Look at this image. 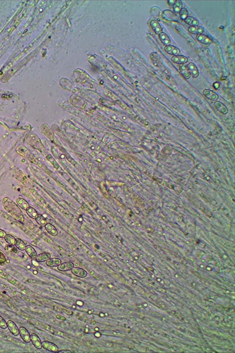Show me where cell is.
Segmentation results:
<instances>
[{"mask_svg": "<svg viewBox=\"0 0 235 353\" xmlns=\"http://www.w3.org/2000/svg\"><path fill=\"white\" fill-rule=\"evenodd\" d=\"M31 341L32 342L34 346L37 349H41L42 348V341L41 339L38 336L37 334L35 333H32L31 335Z\"/></svg>", "mask_w": 235, "mask_h": 353, "instance_id": "4", "label": "cell"}, {"mask_svg": "<svg viewBox=\"0 0 235 353\" xmlns=\"http://www.w3.org/2000/svg\"><path fill=\"white\" fill-rule=\"evenodd\" d=\"M185 21L186 23H187L188 25H191V27H194V26H198L199 23L198 21V20L197 19H196L195 18L193 17H188L185 20Z\"/></svg>", "mask_w": 235, "mask_h": 353, "instance_id": "22", "label": "cell"}, {"mask_svg": "<svg viewBox=\"0 0 235 353\" xmlns=\"http://www.w3.org/2000/svg\"><path fill=\"white\" fill-rule=\"evenodd\" d=\"M173 8L174 12L176 14H179L181 10L183 8L182 7V2L181 1H176L174 4H173Z\"/></svg>", "mask_w": 235, "mask_h": 353, "instance_id": "23", "label": "cell"}, {"mask_svg": "<svg viewBox=\"0 0 235 353\" xmlns=\"http://www.w3.org/2000/svg\"><path fill=\"white\" fill-rule=\"evenodd\" d=\"M94 335H95L96 337H100V336H101V334H100L99 333H98V332H96V333H95L94 334Z\"/></svg>", "mask_w": 235, "mask_h": 353, "instance_id": "39", "label": "cell"}, {"mask_svg": "<svg viewBox=\"0 0 235 353\" xmlns=\"http://www.w3.org/2000/svg\"><path fill=\"white\" fill-rule=\"evenodd\" d=\"M37 273H37V271H34V274H37Z\"/></svg>", "mask_w": 235, "mask_h": 353, "instance_id": "41", "label": "cell"}, {"mask_svg": "<svg viewBox=\"0 0 235 353\" xmlns=\"http://www.w3.org/2000/svg\"><path fill=\"white\" fill-rule=\"evenodd\" d=\"M7 234L3 230L0 229V238H4Z\"/></svg>", "mask_w": 235, "mask_h": 353, "instance_id": "35", "label": "cell"}, {"mask_svg": "<svg viewBox=\"0 0 235 353\" xmlns=\"http://www.w3.org/2000/svg\"><path fill=\"white\" fill-rule=\"evenodd\" d=\"M188 31L190 33L196 35H201L204 32V28L201 26H194L190 27L188 28Z\"/></svg>", "mask_w": 235, "mask_h": 353, "instance_id": "14", "label": "cell"}, {"mask_svg": "<svg viewBox=\"0 0 235 353\" xmlns=\"http://www.w3.org/2000/svg\"><path fill=\"white\" fill-rule=\"evenodd\" d=\"M25 250L27 254L31 258H35L37 256V253L36 251L31 246H26Z\"/></svg>", "mask_w": 235, "mask_h": 353, "instance_id": "21", "label": "cell"}, {"mask_svg": "<svg viewBox=\"0 0 235 353\" xmlns=\"http://www.w3.org/2000/svg\"><path fill=\"white\" fill-rule=\"evenodd\" d=\"M71 272L74 275L80 277V278H85L88 275L87 272L85 270L81 268H78V267H74L71 269Z\"/></svg>", "mask_w": 235, "mask_h": 353, "instance_id": "5", "label": "cell"}, {"mask_svg": "<svg viewBox=\"0 0 235 353\" xmlns=\"http://www.w3.org/2000/svg\"><path fill=\"white\" fill-rule=\"evenodd\" d=\"M159 37L160 41L162 42V43L164 45H165V47L170 45L171 40H170L169 37L165 32H162L160 34H159Z\"/></svg>", "mask_w": 235, "mask_h": 353, "instance_id": "12", "label": "cell"}, {"mask_svg": "<svg viewBox=\"0 0 235 353\" xmlns=\"http://www.w3.org/2000/svg\"><path fill=\"white\" fill-rule=\"evenodd\" d=\"M6 261V258L4 257V256L0 253V263H4Z\"/></svg>", "mask_w": 235, "mask_h": 353, "instance_id": "34", "label": "cell"}, {"mask_svg": "<svg viewBox=\"0 0 235 353\" xmlns=\"http://www.w3.org/2000/svg\"><path fill=\"white\" fill-rule=\"evenodd\" d=\"M26 211H27V213L28 215L30 217H31L32 218H33V219H35L37 217L38 215V213H37V212L36 211V210L34 208H33L32 207H29L26 210Z\"/></svg>", "mask_w": 235, "mask_h": 353, "instance_id": "24", "label": "cell"}, {"mask_svg": "<svg viewBox=\"0 0 235 353\" xmlns=\"http://www.w3.org/2000/svg\"><path fill=\"white\" fill-rule=\"evenodd\" d=\"M56 317L58 318H59V319H61V320H65V318L64 317H62L61 316H60V315H57Z\"/></svg>", "mask_w": 235, "mask_h": 353, "instance_id": "38", "label": "cell"}, {"mask_svg": "<svg viewBox=\"0 0 235 353\" xmlns=\"http://www.w3.org/2000/svg\"><path fill=\"white\" fill-rule=\"evenodd\" d=\"M213 87H215V88L216 90H219V89H220V83H219L216 82V83H215L213 84Z\"/></svg>", "mask_w": 235, "mask_h": 353, "instance_id": "33", "label": "cell"}, {"mask_svg": "<svg viewBox=\"0 0 235 353\" xmlns=\"http://www.w3.org/2000/svg\"><path fill=\"white\" fill-rule=\"evenodd\" d=\"M196 40L199 41L200 42L204 44H210L212 43V40L206 35H203V34H201V35H198L196 36Z\"/></svg>", "mask_w": 235, "mask_h": 353, "instance_id": "17", "label": "cell"}, {"mask_svg": "<svg viewBox=\"0 0 235 353\" xmlns=\"http://www.w3.org/2000/svg\"><path fill=\"white\" fill-rule=\"evenodd\" d=\"M44 227H45L46 230L48 232V233H49L51 235H52V236H56L58 234V231H57V229L55 228V227L53 225H52L51 224H49V223H47Z\"/></svg>", "mask_w": 235, "mask_h": 353, "instance_id": "19", "label": "cell"}, {"mask_svg": "<svg viewBox=\"0 0 235 353\" xmlns=\"http://www.w3.org/2000/svg\"><path fill=\"white\" fill-rule=\"evenodd\" d=\"M7 327L10 331L15 336L19 335V328L17 327L15 323L13 321H8L7 322Z\"/></svg>", "mask_w": 235, "mask_h": 353, "instance_id": "8", "label": "cell"}, {"mask_svg": "<svg viewBox=\"0 0 235 353\" xmlns=\"http://www.w3.org/2000/svg\"><path fill=\"white\" fill-rule=\"evenodd\" d=\"M50 258H51L50 254L47 253H41L39 255H37V256L35 258V260L38 263H42V262L46 261L47 260L50 259Z\"/></svg>", "mask_w": 235, "mask_h": 353, "instance_id": "16", "label": "cell"}, {"mask_svg": "<svg viewBox=\"0 0 235 353\" xmlns=\"http://www.w3.org/2000/svg\"><path fill=\"white\" fill-rule=\"evenodd\" d=\"M162 16L163 18L167 21H173L174 20V18L176 17L174 13H173L171 11L169 10L164 11L162 13Z\"/></svg>", "mask_w": 235, "mask_h": 353, "instance_id": "20", "label": "cell"}, {"mask_svg": "<svg viewBox=\"0 0 235 353\" xmlns=\"http://www.w3.org/2000/svg\"><path fill=\"white\" fill-rule=\"evenodd\" d=\"M150 25H151V27L152 28L153 31L156 34H160L161 32H162V28L160 24L157 21H156V20L151 21L150 23Z\"/></svg>", "mask_w": 235, "mask_h": 353, "instance_id": "11", "label": "cell"}, {"mask_svg": "<svg viewBox=\"0 0 235 353\" xmlns=\"http://www.w3.org/2000/svg\"><path fill=\"white\" fill-rule=\"evenodd\" d=\"M42 348H44L45 349L51 351V352H56L57 351H58V346L56 344H55L54 343L51 342L50 341H42Z\"/></svg>", "mask_w": 235, "mask_h": 353, "instance_id": "1", "label": "cell"}, {"mask_svg": "<svg viewBox=\"0 0 235 353\" xmlns=\"http://www.w3.org/2000/svg\"><path fill=\"white\" fill-rule=\"evenodd\" d=\"M165 50L167 54L172 55L173 56L178 55L181 53V51L178 48L176 47L173 45H171L166 46L165 47Z\"/></svg>", "mask_w": 235, "mask_h": 353, "instance_id": "6", "label": "cell"}, {"mask_svg": "<svg viewBox=\"0 0 235 353\" xmlns=\"http://www.w3.org/2000/svg\"><path fill=\"white\" fill-rule=\"evenodd\" d=\"M189 71L190 73L191 76H192L193 78H197L199 76V70L196 67V66L193 63H190L188 64L187 66Z\"/></svg>", "mask_w": 235, "mask_h": 353, "instance_id": "7", "label": "cell"}, {"mask_svg": "<svg viewBox=\"0 0 235 353\" xmlns=\"http://www.w3.org/2000/svg\"><path fill=\"white\" fill-rule=\"evenodd\" d=\"M15 246L17 247V249H18L19 250H21V251H24L25 249L26 246L25 244V243L23 242V241H22L21 239H15Z\"/></svg>", "mask_w": 235, "mask_h": 353, "instance_id": "25", "label": "cell"}, {"mask_svg": "<svg viewBox=\"0 0 235 353\" xmlns=\"http://www.w3.org/2000/svg\"><path fill=\"white\" fill-rule=\"evenodd\" d=\"M19 334L25 342L29 343L31 341V335L25 327H21L19 328Z\"/></svg>", "mask_w": 235, "mask_h": 353, "instance_id": "2", "label": "cell"}, {"mask_svg": "<svg viewBox=\"0 0 235 353\" xmlns=\"http://www.w3.org/2000/svg\"><path fill=\"white\" fill-rule=\"evenodd\" d=\"M27 267L28 268H31V267H30V265H27Z\"/></svg>", "mask_w": 235, "mask_h": 353, "instance_id": "43", "label": "cell"}, {"mask_svg": "<svg viewBox=\"0 0 235 353\" xmlns=\"http://www.w3.org/2000/svg\"><path fill=\"white\" fill-rule=\"evenodd\" d=\"M56 352H58V353H71L72 351H71L70 350H68V349H63V350H60V351H57Z\"/></svg>", "mask_w": 235, "mask_h": 353, "instance_id": "32", "label": "cell"}, {"mask_svg": "<svg viewBox=\"0 0 235 353\" xmlns=\"http://www.w3.org/2000/svg\"><path fill=\"white\" fill-rule=\"evenodd\" d=\"M17 204L24 210H27L30 206L28 203L23 198H18L17 200Z\"/></svg>", "mask_w": 235, "mask_h": 353, "instance_id": "26", "label": "cell"}, {"mask_svg": "<svg viewBox=\"0 0 235 353\" xmlns=\"http://www.w3.org/2000/svg\"><path fill=\"white\" fill-rule=\"evenodd\" d=\"M61 264V260L58 258H50L46 261V265L48 267H58Z\"/></svg>", "mask_w": 235, "mask_h": 353, "instance_id": "13", "label": "cell"}, {"mask_svg": "<svg viewBox=\"0 0 235 353\" xmlns=\"http://www.w3.org/2000/svg\"><path fill=\"white\" fill-rule=\"evenodd\" d=\"M47 158H48V160L49 161H51V163H52V164L53 165V166L55 167V168H56V169H58L59 171H62V172H63V170H62V169L61 168L60 166L59 165L57 164V162H56L55 161V160H54V159H53V158L52 157V156H51V155H48V156H47Z\"/></svg>", "mask_w": 235, "mask_h": 353, "instance_id": "29", "label": "cell"}, {"mask_svg": "<svg viewBox=\"0 0 235 353\" xmlns=\"http://www.w3.org/2000/svg\"><path fill=\"white\" fill-rule=\"evenodd\" d=\"M179 70L181 74L185 79H189L191 77V74L187 66L185 64H181L179 66Z\"/></svg>", "mask_w": 235, "mask_h": 353, "instance_id": "15", "label": "cell"}, {"mask_svg": "<svg viewBox=\"0 0 235 353\" xmlns=\"http://www.w3.org/2000/svg\"><path fill=\"white\" fill-rule=\"evenodd\" d=\"M35 220H36V221H37V223H38L39 225H41V226H45V225L47 224V222H46V220H45V218H44V217L42 215H41L38 214V216H37V217L35 218Z\"/></svg>", "mask_w": 235, "mask_h": 353, "instance_id": "27", "label": "cell"}, {"mask_svg": "<svg viewBox=\"0 0 235 353\" xmlns=\"http://www.w3.org/2000/svg\"><path fill=\"white\" fill-rule=\"evenodd\" d=\"M171 60L173 63H176V64H185L186 63H188V59L186 56H184V55H175L173 56Z\"/></svg>", "mask_w": 235, "mask_h": 353, "instance_id": "3", "label": "cell"}, {"mask_svg": "<svg viewBox=\"0 0 235 353\" xmlns=\"http://www.w3.org/2000/svg\"><path fill=\"white\" fill-rule=\"evenodd\" d=\"M74 267V264L72 262H65L59 265L58 270L60 271H68L71 270Z\"/></svg>", "mask_w": 235, "mask_h": 353, "instance_id": "10", "label": "cell"}, {"mask_svg": "<svg viewBox=\"0 0 235 353\" xmlns=\"http://www.w3.org/2000/svg\"><path fill=\"white\" fill-rule=\"evenodd\" d=\"M88 331H89V330H88V329H87V328H86V330H85V332H86V333H88Z\"/></svg>", "mask_w": 235, "mask_h": 353, "instance_id": "40", "label": "cell"}, {"mask_svg": "<svg viewBox=\"0 0 235 353\" xmlns=\"http://www.w3.org/2000/svg\"><path fill=\"white\" fill-rule=\"evenodd\" d=\"M215 106L216 108V109L220 112L223 113V114H226L228 112V109L227 108V107L221 102L220 101H215Z\"/></svg>", "mask_w": 235, "mask_h": 353, "instance_id": "18", "label": "cell"}, {"mask_svg": "<svg viewBox=\"0 0 235 353\" xmlns=\"http://www.w3.org/2000/svg\"><path fill=\"white\" fill-rule=\"evenodd\" d=\"M0 327L3 329L7 328V323L1 316H0Z\"/></svg>", "mask_w": 235, "mask_h": 353, "instance_id": "31", "label": "cell"}, {"mask_svg": "<svg viewBox=\"0 0 235 353\" xmlns=\"http://www.w3.org/2000/svg\"><path fill=\"white\" fill-rule=\"evenodd\" d=\"M95 330L96 331H98V330H99V329H98V328H95Z\"/></svg>", "mask_w": 235, "mask_h": 353, "instance_id": "42", "label": "cell"}, {"mask_svg": "<svg viewBox=\"0 0 235 353\" xmlns=\"http://www.w3.org/2000/svg\"><path fill=\"white\" fill-rule=\"evenodd\" d=\"M167 2H168V3L169 4H170V5L173 4V5L174 4V3L176 2V1H175V0H168Z\"/></svg>", "mask_w": 235, "mask_h": 353, "instance_id": "36", "label": "cell"}, {"mask_svg": "<svg viewBox=\"0 0 235 353\" xmlns=\"http://www.w3.org/2000/svg\"><path fill=\"white\" fill-rule=\"evenodd\" d=\"M77 304L78 305V306H82L83 304H84V303L82 302V301H77Z\"/></svg>", "mask_w": 235, "mask_h": 353, "instance_id": "37", "label": "cell"}, {"mask_svg": "<svg viewBox=\"0 0 235 353\" xmlns=\"http://www.w3.org/2000/svg\"><path fill=\"white\" fill-rule=\"evenodd\" d=\"M4 239H5V240L6 241V242L8 243V244L13 245V246L15 245V239L13 236V235H10V234H7L5 236Z\"/></svg>", "mask_w": 235, "mask_h": 353, "instance_id": "28", "label": "cell"}, {"mask_svg": "<svg viewBox=\"0 0 235 353\" xmlns=\"http://www.w3.org/2000/svg\"><path fill=\"white\" fill-rule=\"evenodd\" d=\"M179 16H180V18H181V20L185 21V20L188 17V10L185 8H183L179 13Z\"/></svg>", "mask_w": 235, "mask_h": 353, "instance_id": "30", "label": "cell"}, {"mask_svg": "<svg viewBox=\"0 0 235 353\" xmlns=\"http://www.w3.org/2000/svg\"><path fill=\"white\" fill-rule=\"evenodd\" d=\"M203 94L207 98H208L210 100L217 101L219 98V95L216 92H215L214 91H213L212 90H208V89H206V90H203Z\"/></svg>", "mask_w": 235, "mask_h": 353, "instance_id": "9", "label": "cell"}]
</instances>
